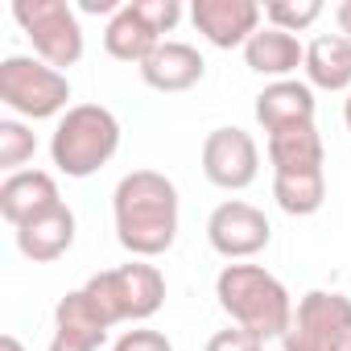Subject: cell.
Masks as SVG:
<instances>
[{
    "mask_svg": "<svg viewBox=\"0 0 351 351\" xmlns=\"http://www.w3.org/2000/svg\"><path fill=\"white\" fill-rule=\"evenodd\" d=\"M116 240L132 261H153L178 240V186L157 169H132L112 191Z\"/></svg>",
    "mask_w": 351,
    "mask_h": 351,
    "instance_id": "1",
    "label": "cell"
},
{
    "mask_svg": "<svg viewBox=\"0 0 351 351\" xmlns=\"http://www.w3.org/2000/svg\"><path fill=\"white\" fill-rule=\"evenodd\" d=\"M215 298H219V310L232 318V326L256 335L261 343L285 339L293 318V298L269 269L240 265V261L223 265V273L215 277Z\"/></svg>",
    "mask_w": 351,
    "mask_h": 351,
    "instance_id": "2",
    "label": "cell"
},
{
    "mask_svg": "<svg viewBox=\"0 0 351 351\" xmlns=\"http://www.w3.org/2000/svg\"><path fill=\"white\" fill-rule=\"evenodd\" d=\"M120 149V120L104 104H75L54 136H50V157L66 178H91L99 173Z\"/></svg>",
    "mask_w": 351,
    "mask_h": 351,
    "instance_id": "3",
    "label": "cell"
},
{
    "mask_svg": "<svg viewBox=\"0 0 351 351\" xmlns=\"http://www.w3.org/2000/svg\"><path fill=\"white\" fill-rule=\"evenodd\" d=\"M83 293L91 298L95 314L112 326L120 322H145L161 310L165 302V277L157 265H145V261H128L120 269H108V273H95L87 277Z\"/></svg>",
    "mask_w": 351,
    "mask_h": 351,
    "instance_id": "4",
    "label": "cell"
},
{
    "mask_svg": "<svg viewBox=\"0 0 351 351\" xmlns=\"http://www.w3.org/2000/svg\"><path fill=\"white\" fill-rule=\"evenodd\" d=\"M0 104L13 108L25 120H50V116H66L71 108V79L62 71H54L42 58L29 54H9L0 62Z\"/></svg>",
    "mask_w": 351,
    "mask_h": 351,
    "instance_id": "5",
    "label": "cell"
},
{
    "mask_svg": "<svg viewBox=\"0 0 351 351\" xmlns=\"http://www.w3.org/2000/svg\"><path fill=\"white\" fill-rule=\"evenodd\" d=\"M13 21L34 42V54L54 71L66 75V66L83 58V21L66 0H17Z\"/></svg>",
    "mask_w": 351,
    "mask_h": 351,
    "instance_id": "6",
    "label": "cell"
},
{
    "mask_svg": "<svg viewBox=\"0 0 351 351\" xmlns=\"http://www.w3.org/2000/svg\"><path fill=\"white\" fill-rule=\"evenodd\" d=\"M347 335H351V298L335 289H310L293 306L281 347L285 351H335Z\"/></svg>",
    "mask_w": 351,
    "mask_h": 351,
    "instance_id": "7",
    "label": "cell"
},
{
    "mask_svg": "<svg viewBox=\"0 0 351 351\" xmlns=\"http://www.w3.org/2000/svg\"><path fill=\"white\" fill-rule=\"evenodd\" d=\"M203 173L219 191L252 186L256 173H261V149H256L252 132H244L236 124L207 132V141H203Z\"/></svg>",
    "mask_w": 351,
    "mask_h": 351,
    "instance_id": "8",
    "label": "cell"
},
{
    "mask_svg": "<svg viewBox=\"0 0 351 351\" xmlns=\"http://www.w3.org/2000/svg\"><path fill=\"white\" fill-rule=\"evenodd\" d=\"M207 240H211V248L223 261H248V256H256V252L269 248L273 228H269V219H265L261 207H252L244 199H228V203H219L211 211Z\"/></svg>",
    "mask_w": 351,
    "mask_h": 351,
    "instance_id": "9",
    "label": "cell"
},
{
    "mask_svg": "<svg viewBox=\"0 0 351 351\" xmlns=\"http://www.w3.org/2000/svg\"><path fill=\"white\" fill-rule=\"evenodd\" d=\"M265 5L256 0H195L191 5V21L195 29L215 46V50H244L248 38L261 29Z\"/></svg>",
    "mask_w": 351,
    "mask_h": 351,
    "instance_id": "10",
    "label": "cell"
},
{
    "mask_svg": "<svg viewBox=\"0 0 351 351\" xmlns=\"http://www.w3.org/2000/svg\"><path fill=\"white\" fill-rule=\"evenodd\" d=\"M54 207H62V195H58L54 173H46V169H21L0 182V215L13 223V232Z\"/></svg>",
    "mask_w": 351,
    "mask_h": 351,
    "instance_id": "11",
    "label": "cell"
},
{
    "mask_svg": "<svg viewBox=\"0 0 351 351\" xmlns=\"http://www.w3.org/2000/svg\"><path fill=\"white\" fill-rule=\"evenodd\" d=\"M203 75H207V62H203V54H199L191 42H161V46L141 62L145 87H153V91H161V95L191 91L195 83H203Z\"/></svg>",
    "mask_w": 351,
    "mask_h": 351,
    "instance_id": "12",
    "label": "cell"
},
{
    "mask_svg": "<svg viewBox=\"0 0 351 351\" xmlns=\"http://www.w3.org/2000/svg\"><path fill=\"white\" fill-rule=\"evenodd\" d=\"M256 124L273 136L281 128H302V124H314V87L302 83V79H281V83H269L261 95H256Z\"/></svg>",
    "mask_w": 351,
    "mask_h": 351,
    "instance_id": "13",
    "label": "cell"
},
{
    "mask_svg": "<svg viewBox=\"0 0 351 351\" xmlns=\"http://www.w3.org/2000/svg\"><path fill=\"white\" fill-rule=\"evenodd\" d=\"M244 62H248V71H256V75L281 83V79H289L298 66H306V46H302L293 34H285V29L261 25V29L248 38V46H244Z\"/></svg>",
    "mask_w": 351,
    "mask_h": 351,
    "instance_id": "14",
    "label": "cell"
},
{
    "mask_svg": "<svg viewBox=\"0 0 351 351\" xmlns=\"http://www.w3.org/2000/svg\"><path fill=\"white\" fill-rule=\"evenodd\" d=\"M71 244H75V211L66 203L38 215V219H29L25 228H17V248L34 265H50V261L66 256Z\"/></svg>",
    "mask_w": 351,
    "mask_h": 351,
    "instance_id": "15",
    "label": "cell"
},
{
    "mask_svg": "<svg viewBox=\"0 0 351 351\" xmlns=\"http://www.w3.org/2000/svg\"><path fill=\"white\" fill-rule=\"evenodd\" d=\"M269 161H273V173H310V169H322L326 165V149H322V136L314 124H302V128H281L269 136Z\"/></svg>",
    "mask_w": 351,
    "mask_h": 351,
    "instance_id": "16",
    "label": "cell"
},
{
    "mask_svg": "<svg viewBox=\"0 0 351 351\" xmlns=\"http://www.w3.org/2000/svg\"><path fill=\"white\" fill-rule=\"evenodd\" d=\"M306 79L322 91H351V46L339 34H318L306 46Z\"/></svg>",
    "mask_w": 351,
    "mask_h": 351,
    "instance_id": "17",
    "label": "cell"
},
{
    "mask_svg": "<svg viewBox=\"0 0 351 351\" xmlns=\"http://www.w3.org/2000/svg\"><path fill=\"white\" fill-rule=\"evenodd\" d=\"M161 46V38L136 17V9L132 5H124L116 17H108V29H104V50L116 58V62H145L153 50Z\"/></svg>",
    "mask_w": 351,
    "mask_h": 351,
    "instance_id": "18",
    "label": "cell"
},
{
    "mask_svg": "<svg viewBox=\"0 0 351 351\" xmlns=\"http://www.w3.org/2000/svg\"><path fill=\"white\" fill-rule=\"evenodd\" d=\"M273 199L285 215L306 219L314 211H322L326 203V173L310 169V173H273Z\"/></svg>",
    "mask_w": 351,
    "mask_h": 351,
    "instance_id": "19",
    "label": "cell"
},
{
    "mask_svg": "<svg viewBox=\"0 0 351 351\" xmlns=\"http://www.w3.org/2000/svg\"><path fill=\"white\" fill-rule=\"evenodd\" d=\"M54 326L58 335H71V339H83L91 347H104L108 343V322L95 314L91 298L83 289H71L58 306H54Z\"/></svg>",
    "mask_w": 351,
    "mask_h": 351,
    "instance_id": "20",
    "label": "cell"
},
{
    "mask_svg": "<svg viewBox=\"0 0 351 351\" xmlns=\"http://www.w3.org/2000/svg\"><path fill=\"white\" fill-rule=\"evenodd\" d=\"M38 153V136L21 120H0V169L21 173V165Z\"/></svg>",
    "mask_w": 351,
    "mask_h": 351,
    "instance_id": "21",
    "label": "cell"
},
{
    "mask_svg": "<svg viewBox=\"0 0 351 351\" xmlns=\"http://www.w3.org/2000/svg\"><path fill=\"white\" fill-rule=\"evenodd\" d=\"M318 17H322V0H269L265 5V21L285 34H302Z\"/></svg>",
    "mask_w": 351,
    "mask_h": 351,
    "instance_id": "22",
    "label": "cell"
},
{
    "mask_svg": "<svg viewBox=\"0 0 351 351\" xmlns=\"http://www.w3.org/2000/svg\"><path fill=\"white\" fill-rule=\"evenodd\" d=\"M136 17L161 38V34H173V25L182 21V0H132ZM165 42V38H161Z\"/></svg>",
    "mask_w": 351,
    "mask_h": 351,
    "instance_id": "23",
    "label": "cell"
},
{
    "mask_svg": "<svg viewBox=\"0 0 351 351\" xmlns=\"http://www.w3.org/2000/svg\"><path fill=\"white\" fill-rule=\"evenodd\" d=\"M112 351H173V343L161 335V330H149V326H132L116 339Z\"/></svg>",
    "mask_w": 351,
    "mask_h": 351,
    "instance_id": "24",
    "label": "cell"
},
{
    "mask_svg": "<svg viewBox=\"0 0 351 351\" xmlns=\"http://www.w3.org/2000/svg\"><path fill=\"white\" fill-rule=\"evenodd\" d=\"M203 351H265V343L256 335L240 330V326H228V330H215Z\"/></svg>",
    "mask_w": 351,
    "mask_h": 351,
    "instance_id": "25",
    "label": "cell"
},
{
    "mask_svg": "<svg viewBox=\"0 0 351 351\" xmlns=\"http://www.w3.org/2000/svg\"><path fill=\"white\" fill-rule=\"evenodd\" d=\"M335 34L351 46V0H343V5H335Z\"/></svg>",
    "mask_w": 351,
    "mask_h": 351,
    "instance_id": "26",
    "label": "cell"
},
{
    "mask_svg": "<svg viewBox=\"0 0 351 351\" xmlns=\"http://www.w3.org/2000/svg\"><path fill=\"white\" fill-rule=\"evenodd\" d=\"M50 351H99V347H91V343H83V339H71V335H58V330H54Z\"/></svg>",
    "mask_w": 351,
    "mask_h": 351,
    "instance_id": "27",
    "label": "cell"
},
{
    "mask_svg": "<svg viewBox=\"0 0 351 351\" xmlns=\"http://www.w3.org/2000/svg\"><path fill=\"white\" fill-rule=\"evenodd\" d=\"M79 9H83V13H108V17H116L124 5H116V0H83Z\"/></svg>",
    "mask_w": 351,
    "mask_h": 351,
    "instance_id": "28",
    "label": "cell"
},
{
    "mask_svg": "<svg viewBox=\"0 0 351 351\" xmlns=\"http://www.w3.org/2000/svg\"><path fill=\"white\" fill-rule=\"evenodd\" d=\"M0 351H25V343L17 335H0Z\"/></svg>",
    "mask_w": 351,
    "mask_h": 351,
    "instance_id": "29",
    "label": "cell"
},
{
    "mask_svg": "<svg viewBox=\"0 0 351 351\" xmlns=\"http://www.w3.org/2000/svg\"><path fill=\"white\" fill-rule=\"evenodd\" d=\"M343 124H347V132H351V91H347V99H343Z\"/></svg>",
    "mask_w": 351,
    "mask_h": 351,
    "instance_id": "30",
    "label": "cell"
},
{
    "mask_svg": "<svg viewBox=\"0 0 351 351\" xmlns=\"http://www.w3.org/2000/svg\"><path fill=\"white\" fill-rule=\"evenodd\" d=\"M335 351H351V335H347V339H343V343H339Z\"/></svg>",
    "mask_w": 351,
    "mask_h": 351,
    "instance_id": "31",
    "label": "cell"
}]
</instances>
